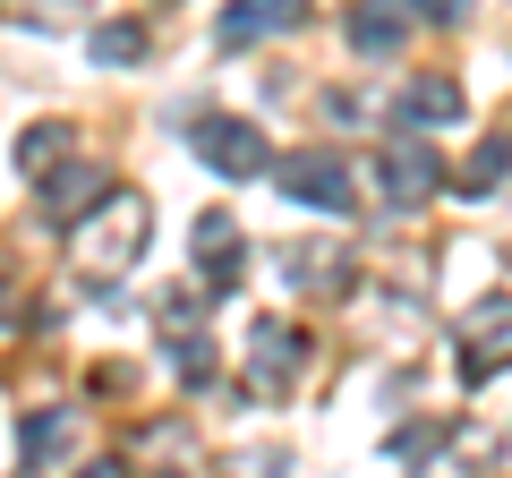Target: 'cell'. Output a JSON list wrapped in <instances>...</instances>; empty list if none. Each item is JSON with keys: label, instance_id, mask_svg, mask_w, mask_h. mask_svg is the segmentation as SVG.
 Masks as SVG:
<instances>
[{"label": "cell", "instance_id": "obj_1", "mask_svg": "<svg viewBox=\"0 0 512 478\" xmlns=\"http://www.w3.org/2000/svg\"><path fill=\"white\" fill-rule=\"evenodd\" d=\"M188 146H197L222 180H256V171H274V146H265V129H248V120H197Z\"/></svg>", "mask_w": 512, "mask_h": 478}, {"label": "cell", "instance_id": "obj_2", "mask_svg": "<svg viewBox=\"0 0 512 478\" xmlns=\"http://www.w3.org/2000/svg\"><path fill=\"white\" fill-rule=\"evenodd\" d=\"M436 188H444V154H427L419 129H402L393 146H384V197H393V205H419V197H436Z\"/></svg>", "mask_w": 512, "mask_h": 478}, {"label": "cell", "instance_id": "obj_3", "mask_svg": "<svg viewBox=\"0 0 512 478\" xmlns=\"http://www.w3.org/2000/svg\"><path fill=\"white\" fill-rule=\"evenodd\" d=\"M282 188H291V205L350 214V171H342V154H291V163H282Z\"/></svg>", "mask_w": 512, "mask_h": 478}, {"label": "cell", "instance_id": "obj_4", "mask_svg": "<svg viewBox=\"0 0 512 478\" xmlns=\"http://www.w3.org/2000/svg\"><path fill=\"white\" fill-rule=\"evenodd\" d=\"M239 257H248V239L231 231V214H197V265H205V291H231V282H239Z\"/></svg>", "mask_w": 512, "mask_h": 478}, {"label": "cell", "instance_id": "obj_5", "mask_svg": "<svg viewBox=\"0 0 512 478\" xmlns=\"http://www.w3.org/2000/svg\"><path fill=\"white\" fill-rule=\"evenodd\" d=\"M282 26H299V0H231V9H222V43H231V52L282 35Z\"/></svg>", "mask_w": 512, "mask_h": 478}, {"label": "cell", "instance_id": "obj_6", "mask_svg": "<svg viewBox=\"0 0 512 478\" xmlns=\"http://www.w3.org/2000/svg\"><path fill=\"white\" fill-rule=\"evenodd\" d=\"M470 333H487V342H461V376H487L495 368V350H512V308L504 299H487V308H470Z\"/></svg>", "mask_w": 512, "mask_h": 478}, {"label": "cell", "instance_id": "obj_7", "mask_svg": "<svg viewBox=\"0 0 512 478\" xmlns=\"http://www.w3.org/2000/svg\"><path fill=\"white\" fill-rule=\"evenodd\" d=\"M86 205H103V171H94V163H77V171H60V180L43 188V214H52L60 231H69V222L86 214Z\"/></svg>", "mask_w": 512, "mask_h": 478}, {"label": "cell", "instance_id": "obj_8", "mask_svg": "<svg viewBox=\"0 0 512 478\" xmlns=\"http://www.w3.org/2000/svg\"><path fill=\"white\" fill-rule=\"evenodd\" d=\"M436 120H461V86L453 77H419L402 94V129H436Z\"/></svg>", "mask_w": 512, "mask_h": 478}, {"label": "cell", "instance_id": "obj_9", "mask_svg": "<svg viewBox=\"0 0 512 478\" xmlns=\"http://www.w3.org/2000/svg\"><path fill=\"white\" fill-rule=\"evenodd\" d=\"M402 9H393V0H367L359 18H350V43H359V52H393V43H402Z\"/></svg>", "mask_w": 512, "mask_h": 478}, {"label": "cell", "instance_id": "obj_10", "mask_svg": "<svg viewBox=\"0 0 512 478\" xmlns=\"http://www.w3.org/2000/svg\"><path fill=\"white\" fill-rule=\"evenodd\" d=\"M291 359H299L291 325H256V376H265V385H282V376H291Z\"/></svg>", "mask_w": 512, "mask_h": 478}, {"label": "cell", "instance_id": "obj_11", "mask_svg": "<svg viewBox=\"0 0 512 478\" xmlns=\"http://www.w3.org/2000/svg\"><path fill=\"white\" fill-rule=\"evenodd\" d=\"M137 52H146V26H137V18H111V26H94V60H111V69H128Z\"/></svg>", "mask_w": 512, "mask_h": 478}, {"label": "cell", "instance_id": "obj_12", "mask_svg": "<svg viewBox=\"0 0 512 478\" xmlns=\"http://www.w3.org/2000/svg\"><path fill=\"white\" fill-rule=\"evenodd\" d=\"M69 436H77V419H60V410H52V419H26V461H52Z\"/></svg>", "mask_w": 512, "mask_h": 478}, {"label": "cell", "instance_id": "obj_13", "mask_svg": "<svg viewBox=\"0 0 512 478\" xmlns=\"http://www.w3.org/2000/svg\"><path fill=\"white\" fill-rule=\"evenodd\" d=\"M18 163H26V171H52V163H60V129H35V137H18Z\"/></svg>", "mask_w": 512, "mask_h": 478}, {"label": "cell", "instance_id": "obj_14", "mask_svg": "<svg viewBox=\"0 0 512 478\" xmlns=\"http://www.w3.org/2000/svg\"><path fill=\"white\" fill-rule=\"evenodd\" d=\"M180 376H188V385H205V376H214V350H205L197 333H188V342H180Z\"/></svg>", "mask_w": 512, "mask_h": 478}, {"label": "cell", "instance_id": "obj_15", "mask_svg": "<svg viewBox=\"0 0 512 478\" xmlns=\"http://www.w3.org/2000/svg\"><path fill=\"white\" fill-rule=\"evenodd\" d=\"M410 9H419V18H444V26H453V18H470V0H410Z\"/></svg>", "mask_w": 512, "mask_h": 478}]
</instances>
